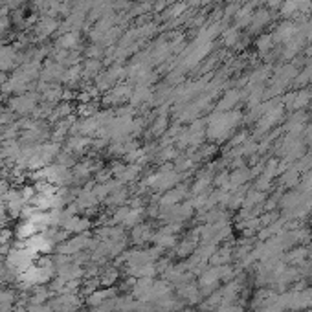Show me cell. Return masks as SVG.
<instances>
[{
	"label": "cell",
	"instance_id": "cell-4",
	"mask_svg": "<svg viewBox=\"0 0 312 312\" xmlns=\"http://www.w3.org/2000/svg\"><path fill=\"white\" fill-rule=\"evenodd\" d=\"M74 42H76V35H74V33H70V35H65V37H63V44H65V46H72Z\"/></svg>",
	"mask_w": 312,
	"mask_h": 312
},
{
	"label": "cell",
	"instance_id": "cell-3",
	"mask_svg": "<svg viewBox=\"0 0 312 312\" xmlns=\"http://www.w3.org/2000/svg\"><path fill=\"white\" fill-rule=\"evenodd\" d=\"M116 277H117V273H116V270H109V272H107V275H103V285H112V283H114V281H116Z\"/></svg>",
	"mask_w": 312,
	"mask_h": 312
},
{
	"label": "cell",
	"instance_id": "cell-1",
	"mask_svg": "<svg viewBox=\"0 0 312 312\" xmlns=\"http://www.w3.org/2000/svg\"><path fill=\"white\" fill-rule=\"evenodd\" d=\"M111 294H112L111 290H99V292L94 290V292L88 296V303H90V305H103Z\"/></svg>",
	"mask_w": 312,
	"mask_h": 312
},
{
	"label": "cell",
	"instance_id": "cell-2",
	"mask_svg": "<svg viewBox=\"0 0 312 312\" xmlns=\"http://www.w3.org/2000/svg\"><path fill=\"white\" fill-rule=\"evenodd\" d=\"M132 237H134V241L136 242H145L147 239L151 237V234H149V228L147 226H138L136 230H134V234H132Z\"/></svg>",
	"mask_w": 312,
	"mask_h": 312
}]
</instances>
